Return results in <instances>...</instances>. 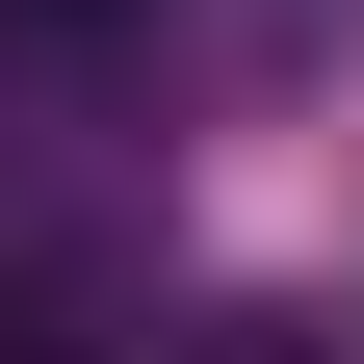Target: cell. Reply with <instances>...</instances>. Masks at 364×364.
Segmentation results:
<instances>
[{
  "instance_id": "1",
  "label": "cell",
  "mask_w": 364,
  "mask_h": 364,
  "mask_svg": "<svg viewBox=\"0 0 364 364\" xmlns=\"http://www.w3.org/2000/svg\"><path fill=\"white\" fill-rule=\"evenodd\" d=\"M0 364H78V287H0Z\"/></svg>"
}]
</instances>
